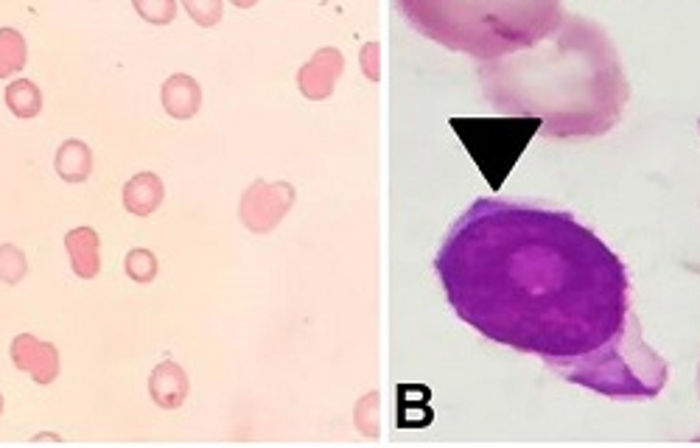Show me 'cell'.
Instances as JSON below:
<instances>
[{
    "mask_svg": "<svg viewBox=\"0 0 700 448\" xmlns=\"http://www.w3.org/2000/svg\"><path fill=\"white\" fill-rule=\"evenodd\" d=\"M6 107L17 118H37L42 110L40 87L28 79H17L6 87Z\"/></svg>",
    "mask_w": 700,
    "mask_h": 448,
    "instance_id": "cell-9",
    "label": "cell"
},
{
    "mask_svg": "<svg viewBox=\"0 0 700 448\" xmlns=\"http://www.w3.org/2000/svg\"><path fill=\"white\" fill-rule=\"evenodd\" d=\"M124 266L126 275L135 280V283H152L157 278V258H154V252L143 250V247L129 252Z\"/></svg>",
    "mask_w": 700,
    "mask_h": 448,
    "instance_id": "cell-12",
    "label": "cell"
},
{
    "mask_svg": "<svg viewBox=\"0 0 700 448\" xmlns=\"http://www.w3.org/2000/svg\"><path fill=\"white\" fill-rule=\"evenodd\" d=\"M28 266H26V255L17 250L14 244H3L0 247V280L3 283H20L26 278Z\"/></svg>",
    "mask_w": 700,
    "mask_h": 448,
    "instance_id": "cell-13",
    "label": "cell"
},
{
    "mask_svg": "<svg viewBox=\"0 0 700 448\" xmlns=\"http://www.w3.org/2000/svg\"><path fill=\"white\" fill-rule=\"evenodd\" d=\"M65 250L70 255V266L82 280H93L101 269L98 252V233L93 227H76L65 236Z\"/></svg>",
    "mask_w": 700,
    "mask_h": 448,
    "instance_id": "cell-7",
    "label": "cell"
},
{
    "mask_svg": "<svg viewBox=\"0 0 700 448\" xmlns=\"http://www.w3.org/2000/svg\"><path fill=\"white\" fill-rule=\"evenodd\" d=\"M56 174L65 182H84L93 171V152L82 140H65L56 149Z\"/></svg>",
    "mask_w": 700,
    "mask_h": 448,
    "instance_id": "cell-8",
    "label": "cell"
},
{
    "mask_svg": "<svg viewBox=\"0 0 700 448\" xmlns=\"http://www.w3.org/2000/svg\"><path fill=\"white\" fill-rule=\"evenodd\" d=\"M0 412H3V395H0Z\"/></svg>",
    "mask_w": 700,
    "mask_h": 448,
    "instance_id": "cell-16",
    "label": "cell"
},
{
    "mask_svg": "<svg viewBox=\"0 0 700 448\" xmlns=\"http://www.w3.org/2000/svg\"><path fill=\"white\" fill-rule=\"evenodd\" d=\"M233 6H238V9H250V6H255L258 0H230Z\"/></svg>",
    "mask_w": 700,
    "mask_h": 448,
    "instance_id": "cell-15",
    "label": "cell"
},
{
    "mask_svg": "<svg viewBox=\"0 0 700 448\" xmlns=\"http://www.w3.org/2000/svg\"><path fill=\"white\" fill-rule=\"evenodd\" d=\"M434 269L462 322L563 381L619 401L664 390L667 364L633 317L625 264L572 213L479 199L451 224Z\"/></svg>",
    "mask_w": 700,
    "mask_h": 448,
    "instance_id": "cell-1",
    "label": "cell"
},
{
    "mask_svg": "<svg viewBox=\"0 0 700 448\" xmlns=\"http://www.w3.org/2000/svg\"><path fill=\"white\" fill-rule=\"evenodd\" d=\"M163 180L154 171H140L124 185V208L132 216H152L154 210L163 205Z\"/></svg>",
    "mask_w": 700,
    "mask_h": 448,
    "instance_id": "cell-6",
    "label": "cell"
},
{
    "mask_svg": "<svg viewBox=\"0 0 700 448\" xmlns=\"http://www.w3.org/2000/svg\"><path fill=\"white\" fill-rule=\"evenodd\" d=\"M132 6L152 26H168L177 17V0H132Z\"/></svg>",
    "mask_w": 700,
    "mask_h": 448,
    "instance_id": "cell-11",
    "label": "cell"
},
{
    "mask_svg": "<svg viewBox=\"0 0 700 448\" xmlns=\"http://www.w3.org/2000/svg\"><path fill=\"white\" fill-rule=\"evenodd\" d=\"M149 392H152L154 404L163 406V409H180L188 398V376L182 370L180 364L160 362L154 367V373L149 376Z\"/></svg>",
    "mask_w": 700,
    "mask_h": 448,
    "instance_id": "cell-4",
    "label": "cell"
},
{
    "mask_svg": "<svg viewBox=\"0 0 700 448\" xmlns=\"http://www.w3.org/2000/svg\"><path fill=\"white\" fill-rule=\"evenodd\" d=\"M28 45L20 31L0 28V79H9L12 73L26 65Z\"/></svg>",
    "mask_w": 700,
    "mask_h": 448,
    "instance_id": "cell-10",
    "label": "cell"
},
{
    "mask_svg": "<svg viewBox=\"0 0 700 448\" xmlns=\"http://www.w3.org/2000/svg\"><path fill=\"white\" fill-rule=\"evenodd\" d=\"M286 194H292V191H286V185H266L261 180L252 182L244 199H241L244 224L255 233H264L269 227H275L280 213L292 205V202H286Z\"/></svg>",
    "mask_w": 700,
    "mask_h": 448,
    "instance_id": "cell-2",
    "label": "cell"
},
{
    "mask_svg": "<svg viewBox=\"0 0 700 448\" xmlns=\"http://www.w3.org/2000/svg\"><path fill=\"white\" fill-rule=\"evenodd\" d=\"M12 362L37 384H51L59 376V350L51 342H40L37 336L20 334L12 342Z\"/></svg>",
    "mask_w": 700,
    "mask_h": 448,
    "instance_id": "cell-3",
    "label": "cell"
},
{
    "mask_svg": "<svg viewBox=\"0 0 700 448\" xmlns=\"http://www.w3.org/2000/svg\"><path fill=\"white\" fill-rule=\"evenodd\" d=\"M163 110L177 118V121H188L199 112V104H202V90H199V82L191 79L188 73H174L168 76L166 84H163Z\"/></svg>",
    "mask_w": 700,
    "mask_h": 448,
    "instance_id": "cell-5",
    "label": "cell"
},
{
    "mask_svg": "<svg viewBox=\"0 0 700 448\" xmlns=\"http://www.w3.org/2000/svg\"><path fill=\"white\" fill-rule=\"evenodd\" d=\"M182 6H185V12L191 14V20H194L196 26L210 28L216 26V23H222V0H182Z\"/></svg>",
    "mask_w": 700,
    "mask_h": 448,
    "instance_id": "cell-14",
    "label": "cell"
}]
</instances>
